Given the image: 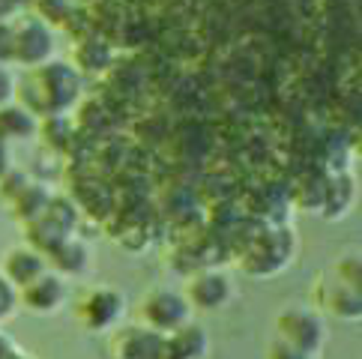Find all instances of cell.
<instances>
[{
    "instance_id": "obj_1",
    "label": "cell",
    "mask_w": 362,
    "mask_h": 359,
    "mask_svg": "<svg viewBox=\"0 0 362 359\" xmlns=\"http://www.w3.org/2000/svg\"><path fill=\"white\" fill-rule=\"evenodd\" d=\"M30 69L33 72L28 75V81L18 87L24 108L30 114H42V117L66 114L81 93L78 69L69 66V63H60V60H45Z\"/></svg>"
},
{
    "instance_id": "obj_2",
    "label": "cell",
    "mask_w": 362,
    "mask_h": 359,
    "mask_svg": "<svg viewBox=\"0 0 362 359\" xmlns=\"http://www.w3.org/2000/svg\"><path fill=\"white\" fill-rule=\"evenodd\" d=\"M293 237L288 228H264L249 249L243 252V269L252 276H273L291 261Z\"/></svg>"
},
{
    "instance_id": "obj_3",
    "label": "cell",
    "mask_w": 362,
    "mask_h": 359,
    "mask_svg": "<svg viewBox=\"0 0 362 359\" xmlns=\"http://www.w3.org/2000/svg\"><path fill=\"white\" fill-rule=\"evenodd\" d=\"M54 54V33L40 16H18L12 21V60L24 66H40Z\"/></svg>"
},
{
    "instance_id": "obj_4",
    "label": "cell",
    "mask_w": 362,
    "mask_h": 359,
    "mask_svg": "<svg viewBox=\"0 0 362 359\" xmlns=\"http://www.w3.org/2000/svg\"><path fill=\"white\" fill-rule=\"evenodd\" d=\"M28 225H30V242L36 246V252L48 254L63 240H69V230L75 225V204L66 198L48 201L45 210L40 216H33Z\"/></svg>"
},
{
    "instance_id": "obj_5",
    "label": "cell",
    "mask_w": 362,
    "mask_h": 359,
    "mask_svg": "<svg viewBox=\"0 0 362 359\" xmlns=\"http://www.w3.org/2000/svg\"><path fill=\"white\" fill-rule=\"evenodd\" d=\"M186 317H189V302L177 297L174 290H153L144 300V305H141V320L156 332L177 329L180 324H186Z\"/></svg>"
},
{
    "instance_id": "obj_6",
    "label": "cell",
    "mask_w": 362,
    "mask_h": 359,
    "mask_svg": "<svg viewBox=\"0 0 362 359\" xmlns=\"http://www.w3.org/2000/svg\"><path fill=\"white\" fill-rule=\"evenodd\" d=\"M111 359H162V336L150 326H123L111 339Z\"/></svg>"
},
{
    "instance_id": "obj_7",
    "label": "cell",
    "mask_w": 362,
    "mask_h": 359,
    "mask_svg": "<svg viewBox=\"0 0 362 359\" xmlns=\"http://www.w3.org/2000/svg\"><path fill=\"white\" fill-rule=\"evenodd\" d=\"M279 336H281V341L293 344L296 351L315 353L323 341V329H320V320L315 314L293 309V312H284L279 317Z\"/></svg>"
},
{
    "instance_id": "obj_8",
    "label": "cell",
    "mask_w": 362,
    "mask_h": 359,
    "mask_svg": "<svg viewBox=\"0 0 362 359\" xmlns=\"http://www.w3.org/2000/svg\"><path fill=\"white\" fill-rule=\"evenodd\" d=\"M230 297V285L222 273H213V269H198L195 276H189L186 281V300L195 305V309H218L225 305Z\"/></svg>"
},
{
    "instance_id": "obj_9",
    "label": "cell",
    "mask_w": 362,
    "mask_h": 359,
    "mask_svg": "<svg viewBox=\"0 0 362 359\" xmlns=\"http://www.w3.org/2000/svg\"><path fill=\"white\" fill-rule=\"evenodd\" d=\"M72 60H75V69L78 72H93V75H102L108 72L114 63H117V54H114V45L111 40L99 33H87L75 42V51H72Z\"/></svg>"
},
{
    "instance_id": "obj_10",
    "label": "cell",
    "mask_w": 362,
    "mask_h": 359,
    "mask_svg": "<svg viewBox=\"0 0 362 359\" xmlns=\"http://www.w3.org/2000/svg\"><path fill=\"white\" fill-rule=\"evenodd\" d=\"M206 351V332L195 324H180L162 336V359H201Z\"/></svg>"
},
{
    "instance_id": "obj_11",
    "label": "cell",
    "mask_w": 362,
    "mask_h": 359,
    "mask_svg": "<svg viewBox=\"0 0 362 359\" xmlns=\"http://www.w3.org/2000/svg\"><path fill=\"white\" fill-rule=\"evenodd\" d=\"M21 302L24 309L40 312V314L54 312L63 302V281L54 273H40L28 285H21Z\"/></svg>"
},
{
    "instance_id": "obj_12",
    "label": "cell",
    "mask_w": 362,
    "mask_h": 359,
    "mask_svg": "<svg viewBox=\"0 0 362 359\" xmlns=\"http://www.w3.org/2000/svg\"><path fill=\"white\" fill-rule=\"evenodd\" d=\"M123 312V300H120V293H114V290H93V293H87L84 302H81V320L90 326V329H105L111 326L114 320L120 317Z\"/></svg>"
},
{
    "instance_id": "obj_13",
    "label": "cell",
    "mask_w": 362,
    "mask_h": 359,
    "mask_svg": "<svg viewBox=\"0 0 362 359\" xmlns=\"http://www.w3.org/2000/svg\"><path fill=\"white\" fill-rule=\"evenodd\" d=\"M75 201L96 219H108L114 210V186H108L99 177H84L75 180Z\"/></svg>"
},
{
    "instance_id": "obj_14",
    "label": "cell",
    "mask_w": 362,
    "mask_h": 359,
    "mask_svg": "<svg viewBox=\"0 0 362 359\" xmlns=\"http://www.w3.org/2000/svg\"><path fill=\"white\" fill-rule=\"evenodd\" d=\"M36 129H40L36 114L24 105H0V141H24L36 135Z\"/></svg>"
},
{
    "instance_id": "obj_15",
    "label": "cell",
    "mask_w": 362,
    "mask_h": 359,
    "mask_svg": "<svg viewBox=\"0 0 362 359\" xmlns=\"http://www.w3.org/2000/svg\"><path fill=\"white\" fill-rule=\"evenodd\" d=\"M4 273H6V278L12 281V285H28L30 278L45 273V261L40 258L36 249H12Z\"/></svg>"
},
{
    "instance_id": "obj_16",
    "label": "cell",
    "mask_w": 362,
    "mask_h": 359,
    "mask_svg": "<svg viewBox=\"0 0 362 359\" xmlns=\"http://www.w3.org/2000/svg\"><path fill=\"white\" fill-rule=\"evenodd\" d=\"M327 189H329V177H323L320 171H308L300 183L293 186V204L300 207H312V210H320L327 204Z\"/></svg>"
},
{
    "instance_id": "obj_17",
    "label": "cell",
    "mask_w": 362,
    "mask_h": 359,
    "mask_svg": "<svg viewBox=\"0 0 362 359\" xmlns=\"http://www.w3.org/2000/svg\"><path fill=\"white\" fill-rule=\"evenodd\" d=\"M323 305H327L332 314H339V317H359V290L335 278L329 297H327Z\"/></svg>"
},
{
    "instance_id": "obj_18",
    "label": "cell",
    "mask_w": 362,
    "mask_h": 359,
    "mask_svg": "<svg viewBox=\"0 0 362 359\" xmlns=\"http://www.w3.org/2000/svg\"><path fill=\"white\" fill-rule=\"evenodd\" d=\"M12 204H16V216L24 222H30L33 216H40L45 210L48 204V192L40 186V183H28L16 198H12Z\"/></svg>"
},
{
    "instance_id": "obj_19",
    "label": "cell",
    "mask_w": 362,
    "mask_h": 359,
    "mask_svg": "<svg viewBox=\"0 0 362 359\" xmlns=\"http://www.w3.org/2000/svg\"><path fill=\"white\" fill-rule=\"evenodd\" d=\"M48 258L60 269V273H78V269H84V264H87L84 249L78 246V242H69V240H63L60 246L51 249Z\"/></svg>"
},
{
    "instance_id": "obj_20",
    "label": "cell",
    "mask_w": 362,
    "mask_h": 359,
    "mask_svg": "<svg viewBox=\"0 0 362 359\" xmlns=\"http://www.w3.org/2000/svg\"><path fill=\"white\" fill-rule=\"evenodd\" d=\"M33 4H36V16L45 24H66L75 9L72 0H33Z\"/></svg>"
},
{
    "instance_id": "obj_21",
    "label": "cell",
    "mask_w": 362,
    "mask_h": 359,
    "mask_svg": "<svg viewBox=\"0 0 362 359\" xmlns=\"http://www.w3.org/2000/svg\"><path fill=\"white\" fill-rule=\"evenodd\" d=\"M0 177H4V183H0V192H4V198H9V201L30 183V180L24 177L21 171H6V174H0Z\"/></svg>"
},
{
    "instance_id": "obj_22",
    "label": "cell",
    "mask_w": 362,
    "mask_h": 359,
    "mask_svg": "<svg viewBox=\"0 0 362 359\" xmlns=\"http://www.w3.org/2000/svg\"><path fill=\"white\" fill-rule=\"evenodd\" d=\"M269 359H308V353H303V351H296L293 344H288V341H276L273 348H269Z\"/></svg>"
},
{
    "instance_id": "obj_23",
    "label": "cell",
    "mask_w": 362,
    "mask_h": 359,
    "mask_svg": "<svg viewBox=\"0 0 362 359\" xmlns=\"http://www.w3.org/2000/svg\"><path fill=\"white\" fill-rule=\"evenodd\" d=\"M12 60V21H0V63Z\"/></svg>"
},
{
    "instance_id": "obj_24",
    "label": "cell",
    "mask_w": 362,
    "mask_h": 359,
    "mask_svg": "<svg viewBox=\"0 0 362 359\" xmlns=\"http://www.w3.org/2000/svg\"><path fill=\"white\" fill-rule=\"evenodd\" d=\"M12 305H16V293H12L6 278H0V317H6L12 312Z\"/></svg>"
},
{
    "instance_id": "obj_25",
    "label": "cell",
    "mask_w": 362,
    "mask_h": 359,
    "mask_svg": "<svg viewBox=\"0 0 362 359\" xmlns=\"http://www.w3.org/2000/svg\"><path fill=\"white\" fill-rule=\"evenodd\" d=\"M16 93V81H12V75L6 72V66H0V105H6Z\"/></svg>"
},
{
    "instance_id": "obj_26",
    "label": "cell",
    "mask_w": 362,
    "mask_h": 359,
    "mask_svg": "<svg viewBox=\"0 0 362 359\" xmlns=\"http://www.w3.org/2000/svg\"><path fill=\"white\" fill-rule=\"evenodd\" d=\"M18 12H21V4H18V0H0V21L16 18Z\"/></svg>"
},
{
    "instance_id": "obj_27",
    "label": "cell",
    "mask_w": 362,
    "mask_h": 359,
    "mask_svg": "<svg viewBox=\"0 0 362 359\" xmlns=\"http://www.w3.org/2000/svg\"><path fill=\"white\" fill-rule=\"evenodd\" d=\"M9 171V150H6V141H0V174Z\"/></svg>"
},
{
    "instance_id": "obj_28",
    "label": "cell",
    "mask_w": 362,
    "mask_h": 359,
    "mask_svg": "<svg viewBox=\"0 0 362 359\" xmlns=\"http://www.w3.org/2000/svg\"><path fill=\"white\" fill-rule=\"evenodd\" d=\"M18 4H21V6H24V4H33V0H18Z\"/></svg>"
},
{
    "instance_id": "obj_29",
    "label": "cell",
    "mask_w": 362,
    "mask_h": 359,
    "mask_svg": "<svg viewBox=\"0 0 362 359\" xmlns=\"http://www.w3.org/2000/svg\"><path fill=\"white\" fill-rule=\"evenodd\" d=\"M0 348H4V341H0ZM0 359H4V351H0Z\"/></svg>"
}]
</instances>
